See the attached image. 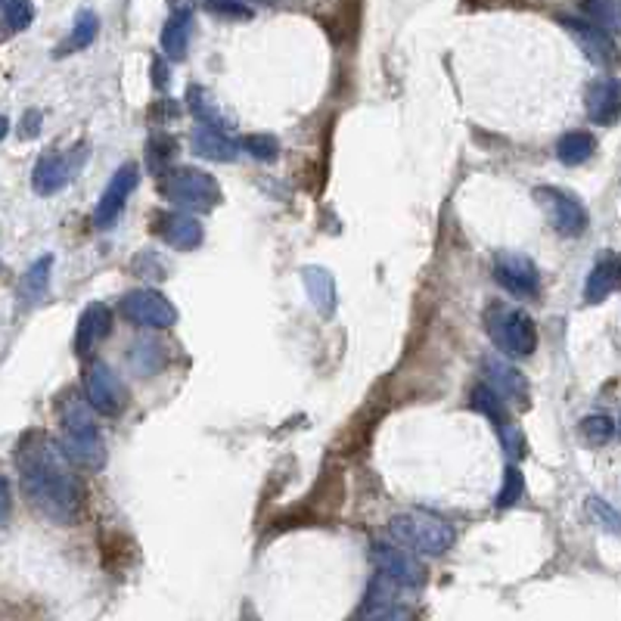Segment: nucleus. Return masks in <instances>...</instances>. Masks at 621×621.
<instances>
[{"label": "nucleus", "mask_w": 621, "mask_h": 621, "mask_svg": "<svg viewBox=\"0 0 621 621\" xmlns=\"http://www.w3.org/2000/svg\"><path fill=\"white\" fill-rule=\"evenodd\" d=\"M193 153L202 158H211V162H237L239 147L224 131H218V127L199 125L193 131Z\"/></svg>", "instance_id": "obj_20"}, {"label": "nucleus", "mask_w": 621, "mask_h": 621, "mask_svg": "<svg viewBox=\"0 0 621 621\" xmlns=\"http://www.w3.org/2000/svg\"><path fill=\"white\" fill-rule=\"evenodd\" d=\"M50 270H53V255H44V259H37L32 268H28V274L22 277V283H19L22 308H32L44 299L47 283H50Z\"/></svg>", "instance_id": "obj_23"}, {"label": "nucleus", "mask_w": 621, "mask_h": 621, "mask_svg": "<svg viewBox=\"0 0 621 621\" xmlns=\"http://www.w3.org/2000/svg\"><path fill=\"white\" fill-rule=\"evenodd\" d=\"M4 19H6V25H10L13 32L28 28V25H32V19H35L32 0H10V4L4 6Z\"/></svg>", "instance_id": "obj_33"}, {"label": "nucleus", "mask_w": 621, "mask_h": 621, "mask_svg": "<svg viewBox=\"0 0 621 621\" xmlns=\"http://www.w3.org/2000/svg\"><path fill=\"white\" fill-rule=\"evenodd\" d=\"M156 230L168 246L184 249V252L202 242V224L193 215H184V211H162V215H156Z\"/></svg>", "instance_id": "obj_16"}, {"label": "nucleus", "mask_w": 621, "mask_h": 621, "mask_svg": "<svg viewBox=\"0 0 621 621\" xmlns=\"http://www.w3.org/2000/svg\"><path fill=\"white\" fill-rule=\"evenodd\" d=\"M168 363V348L162 342H156V339H137L131 348V367L134 373L140 376H153L158 370Z\"/></svg>", "instance_id": "obj_25"}, {"label": "nucleus", "mask_w": 621, "mask_h": 621, "mask_svg": "<svg viewBox=\"0 0 621 621\" xmlns=\"http://www.w3.org/2000/svg\"><path fill=\"white\" fill-rule=\"evenodd\" d=\"M6 131H10V121H6L4 116H0V140L6 137Z\"/></svg>", "instance_id": "obj_40"}, {"label": "nucleus", "mask_w": 621, "mask_h": 621, "mask_svg": "<svg viewBox=\"0 0 621 621\" xmlns=\"http://www.w3.org/2000/svg\"><path fill=\"white\" fill-rule=\"evenodd\" d=\"M19 479L28 504L56 525H72L81 516V484L72 460L44 432H28L19 444Z\"/></svg>", "instance_id": "obj_1"}, {"label": "nucleus", "mask_w": 621, "mask_h": 621, "mask_svg": "<svg viewBox=\"0 0 621 621\" xmlns=\"http://www.w3.org/2000/svg\"><path fill=\"white\" fill-rule=\"evenodd\" d=\"M63 451L72 463L85 469H100L106 463L103 435L85 401H69L63 407Z\"/></svg>", "instance_id": "obj_3"}, {"label": "nucleus", "mask_w": 621, "mask_h": 621, "mask_svg": "<svg viewBox=\"0 0 621 621\" xmlns=\"http://www.w3.org/2000/svg\"><path fill=\"white\" fill-rule=\"evenodd\" d=\"M534 196L547 209L550 224L556 233H563V237H581L587 230V209L572 193L556 190V187H541Z\"/></svg>", "instance_id": "obj_9"}, {"label": "nucleus", "mask_w": 621, "mask_h": 621, "mask_svg": "<svg viewBox=\"0 0 621 621\" xmlns=\"http://www.w3.org/2000/svg\"><path fill=\"white\" fill-rule=\"evenodd\" d=\"M6 4H10V0H0V10H4V6H6Z\"/></svg>", "instance_id": "obj_41"}, {"label": "nucleus", "mask_w": 621, "mask_h": 621, "mask_svg": "<svg viewBox=\"0 0 621 621\" xmlns=\"http://www.w3.org/2000/svg\"><path fill=\"white\" fill-rule=\"evenodd\" d=\"M389 532L401 547L426 553V556H442V553L453 544L451 522H444L442 516H435V513H429V510L398 513V516H392V522H389Z\"/></svg>", "instance_id": "obj_2"}, {"label": "nucleus", "mask_w": 621, "mask_h": 621, "mask_svg": "<svg viewBox=\"0 0 621 621\" xmlns=\"http://www.w3.org/2000/svg\"><path fill=\"white\" fill-rule=\"evenodd\" d=\"M594 153H596V140L590 131H569L556 143V158L565 165V168H578V165H585Z\"/></svg>", "instance_id": "obj_22"}, {"label": "nucleus", "mask_w": 621, "mask_h": 621, "mask_svg": "<svg viewBox=\"0 0 621 621\" xmlns=\"http://www.w3.org/2000/svg\"><path fill=\"white\" fill-rule=\"evenodd\" d=\"M559 25L581 44V50H585L596 66H609L612 59H616V41H612V32H606L603 25L585 22V19H565V16L559 19Z\"/></svg>", "instance_id": "obj_14"}, {"label": "nucleus", "mask_w": 621, "mask_h": 621, "mask_svg": "<svg viewBox=\"0 0 621 621\" xmlns=\"http://www.w3.org/2000/svg\"><path fill=\"white\" fill-rule=\"evenodd\" d=\"M121 314L125 321H131L134 327L147 330H168L178 323V308L156 290H134L121 299Z\"/></svg>", "instance_id": "obj_7"}, {"label": "nucleus", "mask_w": 621, "mask_h": 621, "mask_svg": "<svg viewBox=\"0 0 621 621\" xmlns=\"http://www.w3.org/2000/svg\"><path fill=\"white\" fill-rule=\"evenodd\" d=\"M41 134V112L37 109H28L25 116H22V137H37Z\"/></svg>", "instance_id": "obj_37"}, {"label": "nucleus", "mask_w": 621, "mask_h": 621, "mask_svg": "<svg viewBox=\"0 0 621 621\" xmlns=\"http://www.w3.org/2000/svg\"><path fill=\"white\" fill-rule=\"evenodd\" d=\"M174 149H178V143H174L168 134H153V137H149V143H147V162H149V168L162 171L165 165L171 162Z\"/></svg>", "instance_id": "obj_31"}, {"label": "nucleus", "mask_w": 621, "mask_h": 621, "mask_svg": "<svg viewBox=\"0 0 621 621\" xmlns=\"http://www.w3.org/2000/svg\"><path fill=\"white\" fill-rule=\"evenodd\" d=\"M81 162H85V153L75 158V153H47L37 158L35 165V174H32V184L35 190L41 196H50V193H59L66 184L78 174Z\"/></svg>", "instance_id": "obj_12"}, {"label": "nucleus", "mask_w": 621, "mask_h": 621, "mask_svg": "<svg viewBox=\"0 0 621 621\" xmlns=\"http://www.w3.org/2000/svg\"><path fill=\"white\" fill-rule=\"evenodd\" d=\"M616 290H618V261L606 259L600 264H594V270H590V277H587V286H585V299L590 305H596V301L609 299Z\"/></svg>", "instance_id": "obj_24"}, {"label": "nucleus", "mask_w": 621, "mask_h": 621, "mask_svg": "<svg viewBox=\"0 0 621 621\" xmlns=\"http://www.w3.org/2000/svg\"><path fill=\"white\" fill-rule=\"evenodd\" d=\"M137 180H140V168L134 162H125L116 174H112V180L106 184V190H103L100 202H97V211H94V221H97V227H100V230H109V227H116L121 209H125L127 196L134 193Z\"/></svg>", "instance_id": "obj_10"}, {"label": "nucleus", "mask_w": 621, "mask_h": 621, "mask_svg": "<svg viewBox=\"0 0 621 621\" xmlns=\"http://www.w3.org/2000/svg\"><path fill=\"white\" fill-rule=\"evenodd\" d=\"M187 100H190V109H193V116L199 118V125H209V127H218V131H224V127H230L224 121L221 112L211 106L209 100V94L202 87H190V94H187Z\"/></svg>", "instance_id": "obj_28"}, {"label": "nucleus", "mask_w": 621, "mask_h": 621, "mask_svg": "<svg viewBox=\"0 0 621 621\" xmlns=\"http://www.w3.org/2000/svg\"><path fill=\"white\" fill-rule=\"evenodd\" d=\"M488 323V336L501 351L513 354V358H528L537 348V327L534 321L522 308H506L494 305L484 317Z\"/></svg>", "instance_id": "obj_4"}, {"label": "nucleus", "mask_w": 621, "mask_h": 621, "mask_svg": "<svg viewBox=\"0 0 621 621\" xmlns=\"http://www.w3.org/2000/svg\"><path fill=\"white\" fill-rule=\"evenodd\" d=\"M401 587L398 581L385 578V575H376L373 581H370L367 587V596H363L361 609H358V618H401V616H411V609L407 606H401Z\"/></svg>", "instance_id": "obj_13"}, {"label": "nucleus", "mask_w": 621, "mask_h": 621, "mask_svg": "<svg viewBox=\"0 0 621 621\" xmlns=\"http://www.w3.org/2000/svg\"><path fill=\"white\" fill-rule=\"evenodd\" d=\"M85 398L90 411L100 416H118L127 404V389L121 385L118 373H112L109 363L90 361L85 370Z\"/></svg>", "instance_id": "obj_6"}, {"label": "nucleus", "mask_w": 621, "mask_h": 621, "mask_svg": "<svg viewBox=\"0 0 621 621\" xmlns=\"http://www.w3.org/2000/svg\"><path fill=\"white\" fill-rule=\"evenodd\" d=\"M156 85H158V87H165V66L158 63V59H156Z\"/></svg>", "instance_id": "obj_39"}, {"label": "nucleus", "mask_w": 621, "mask_h": 621, "mask_svg": "<svg viewBox=\"0 0 621 621\" xmlns=\"http://www.w3.org/2000/svg\"><path fill=\"white\" fill-rule=\"evenodd\" d=\"M581 435H585L590 444H606V442H612V435H616V422H612V416H606V413H590L581 420Z\"/></svg>", "instance_id": "obj_30"}, {"label": "nucleus", "mask_w": 621, "mask_h": 621, "mask_svg": "<svg viewBox=\"0 0 621 621\" xmlns=\"http://www.w3.org/2000/svg\"><path fill=\"white\" fill-rule=\"evenodd\" d=\"M469 404H473V411H479L484 416H491L494 420V426H504V422H510L506 420V404H504V398L497 395L494 389H491L488 382H479L473 389V395H469Z\"/></svg>", "instance_id": "obj_27"}, {"label": "nucleus", "mask_w": 621, "mask_h": 621, "mask_svg": "<svg viewBox=\"0 0 621 621\" xmlns=\"http://www.w3.org/2000/svg\"><path fill=\"white\" fill-rule=\"evenodd\" d=\"M190 35H193V10L190 6H180V10L171 13L162 28L165 56L174 59V63H180V59L187 56V47H190Z\"/></svg>", "instance_id": "obj_19"}, {"label": "nucleus", "mask_w": 621, "mask_h": 621, "mask_svg": "<svg viewBox=\"0 0 621 621\" xmlns=\"http://www.w3.org/2000/svg\"><path fill=\"white\" fill-rule=\"evenodd\" d=\"M484 376H488V385L497 392L504 401H525L528 398V382L525 376L519 373L513 363H506L504 358H497V354H491V358H484Z\"/></svg>", "instance_id": "obj_18"}, {"label": "nucleus", "mask_w": 621, "mask_h": 621, "mask_svg": "<svg viewBox=\"0 0 621 621\" xmlns=\"http://www.w3.org/2000/svg\"><path fill=\"white\" fill-rule=\"evenodd\" d=\"M494 280L504 286L506 292L522 295V299L537 295V290H541V274H537L534 261L528 259V255H519V252L497 255L494 259Z\"/></svg>", "instance_id": "obj_11"}, {"label": "nucleus", "mask_w": 621, "mask_h": 621, "mask_svg": "<svg viewBox=\"0 0 621 621\" xmlns=\"http://www.w3.org/2000/svg\"><path fill=\"white\" fill-rule=\"evenodd\" d=\"M587 510L594 513V516H600V525H606V532L618 534V513L612 510L609 504L600 501V497H590V501H587Z\"/></svg>", "instance_id": "obj_36"}, {"label": "nucleus", "mask_w": 621, "mask_h": 621, "mask_svg": "<svg viewBox=\"0 0 621 621\" xmlns=\"http://www.w3.org/2000/svg\"><path fill=\"white\" fill-rule=\"evenodd\" d=\"M525 494V482H522V473L516 466H510L506 469V479H504V488H501V494H497V506H513L519 501V497Z\"/></svg>", "instance_id": "obj_34"}, {"label": "nucleus", "mask_w": 621, "mask_h": 621, "mask_svg": "<svg viewBox=\"0 0 621 621\" xmlns=\"http://www.w3.org/2000/svg\"><path fill=\"white\" fill-rule=\"evenodd\" d=\"M370 559H373L376 572L392 581H398V585L407 590L422 587V581H426V569H422L404 547H398V544L376 541L373 547H370Z\"/></svg>", "instance_id": "obj_8"}, {"label": "nucleus", "mask_w": 621, "mask_h": 621, "mask_svg": "<svg viewBox=\"0 0 621 621\" xmlns=\"http://www.w3.org/2000/svg\"><path fill=\"white\" fill-rule=\"evenodd\" d=\"M621 109V90L616 78H596L587 87V116L594 125H616Z\"/></svg>", "instance_id": "obj_17"}, {"label": "nucleus", "mask_w": 621, "mask_h": 621, "mask_svg": "<svg viewBox=\"0 0 621 621\" xmlns=\"http://www.w3.org/2000/svg\"><path fill=\"white\" fill-rule=\"evenodd\" d=\"M242 147L249 149V156L261 158V162H274L280 156V140L270 137V134H249V137L242 140Z\"/></svg>", "instance_id": "obj_32"}, {"label": "nucleus", "mask_w": 621, "mask_h": 621, "mask_svg": "<svg viewBox=\"0 0 621 621\" xmlns=\"http://www.w3.org/2000/svg\"><path fill=\"white\" fill-rule=\"evenodd\" d=\"M165 193H168V199L174 206H180L187 211H199V215H206V211L221 206V187H218V180L211 178L209 171H199V168L168 171Z\"/></svg>", "instance_id": "obj_5"}, {"label": "nucleus", "mask_w": 621, "mask_h": 621, "mask_svg": "<svg viewBox=\"0 0 621 621\" xmlns=\"http://www.w3.org/2000/svg\"><path fill=\"white\" fill-rule=\"evenodd\" d=\"M206 6L224 19H249L252 16V6H249L246 0H206Z\"/></svg>", "instance_id": "obj_35"}, {"label": "nucleus", "mask_w": 621, "mask_h": 621, "mask_svg": "<svg viewBox=\"0 0 621 621\" xmlns=\"http://www.w3.org/2000/svg\"><path fill=\"white\" fill-rule=\"evenodd\" d=\"M109 330H112L109 308L100 305V301L87 305L78 317V327H75V354H78V358H87V354L109 336Z\"/></svg>", "instance_id": "obj_15"}, {"label": "nucleus", "mask_w": 621, "mask_h": 621, "mask_svg": "<svg viewBox=\"0 0 621 621\" xmlns=\"http://www.w3.org/2000/svg\"><path fill=\"white\" fill-rule=\"evenodd\" d=\"M301 280H305V290L310 305L321 310L323 317H330L336 310V280L327 268H305L301 270Z\"/></svg>", "instance_id": "obj_21"}, {"label": "nucleus", "mask_w": 621, "mask_h": 621, "mask_svg": "<svg viewBox=\"0 0 621 621\" xmlns=\"http://www.w3.org/2000/svg\"><path fill=\"white\" fill-rule=\"evenodd\" d=\"M97 32H100V19H97V13L94 10H81L78 16H75L72 35L66 37V44H59V56H66V53H72V50L90 47V44L97 41Z\"/></svg>", "instance_id": "obj_26"}, {"label": "nucleus", "mask_w": 621, "mask_h": 621, "mask_svg": "<svg viewBox=\"0 0 621 621\" xmlns=\"http://www.w3.org/2000/svg\"><path fill=\"white\" fill-rule=\"evenodd\" d=\"M581 10L587 13L590 22L603 25L606 32H616L618 28V0H585Z\"/></svg>", "instance_id": "obj_29"}, {"label": "nucleus", "mask_w": 621, "mask_h": 621, "mask_svg": "<svg viewBox=\"0 0 621 621\" xmlns=\"http://www.w3.org/2000/svg\"><path fill=\"white\" fill-rule=\"evenodd\" d=\"M10 506H13V497H10V482L0 475V528L6 525V519H10Z\"/></svg>", "instance_id": "obj_38"}]
</instances>
